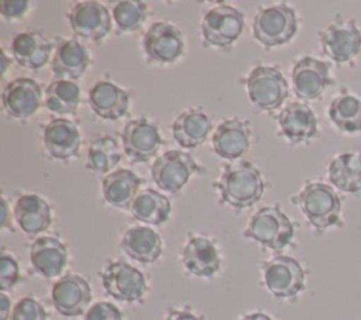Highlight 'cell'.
<instances>
[{
  "instance_id": "52a82bcc",
  "label": "cell",
  "mask_w": 361,
  "mask_h": 320,
  "mask_svg": "<svg viewBox=\"0 0 361 320\" xmlns=\"http://www.w3.org/2000/svg\"><path fill=\"white\" fill-rule=\"evenodd\" d=\"M245 85L251 103L265 111L281 107L288 97V83L281 70L274 66H255Z\"/></svg>"
},
{
  "instance_id": "e575fe53",
  "label": "cell",
  "mask_w": 361,
  "mask_h": 320,
  "mask_svg": "<svg viewBox=\"0 0 361 320\" xmlns=\"http://www.w3.org/2000/svg\"><path fill=\"white\" fill-rule=\"evenodd\" d=\"M10 320H48V313L38 300L25 296L14 304Z\"/></svg>"
},
{
  "instance_id": "603a6c76",
  "label": "cell",
  "mask_w": 361,
  "mask_h": 320,
  "mask_svg": "<svg viewBox=\"0 0 361 320\" xmlns=\"http://www.w3.org/2000/svg\"><path fill=\"white\" fill-rule=\"evenodd\" d=\"M87 101L93 113L104 120H118L128 110V94L117 85L102 80L89 90Z\"/></svg>"
},
{
  "instance_id": "cb8c5ba5",
  "label": "cell",
  "mask_w": 361,
  "mask_h": 320,
  "mask_svg": "<svg viewBox=\"0 0 361 320\" xmlns=\"http://www.w3.org/2000/svg\"><path fill=\"white\" fill-rule=\"evenodd\" d=\"M120 250L131 259L152 264L162 254L161 237L149 227H130L120 240Z\"/></svg>"
},
{
  "instance_id": "8fae6325",
  "label": "cell",
  "mask_w": 361,
  "mask_h": 320,
  "mask_svg": "<svg viewBox=\"0 0 361 320\" xmlns=\"http://www.w3.org/2000/svg\"><path fill=\"white\" fill-rule=\"evenodd\" d=\"M121 142L131 162H147L157 155L162 141L158 127L152 121L140 117L126 124Z\"/></svg>"
},
{
  "instance_id": "3957f363",
  "label": "cell",
  "mask_w": 361,
  "mask_h": 320,
  "mask_svg": "<svg viewBox=\"0 0 361 320\" xmlns=\"http://www.w3.org/2000/svg\"><path fill=\"white\" fill-rule=\"evenodd\" d=\"M293 231L290 219L278 206H265L251 217L243 235L265 248L279 251L290 244Z\"/></svg>"
},
{
  "instance_id": "4316f807",
  "label": "cell",
  "mask_w": 361,
  "mask_h": 320,
  "mask_svg": "<svg viewBox=\"0 0 361 320\" xmlns=\"http://www.w3.org/2000/svg\"><path fill=\"white\" fill-rule=\"evenodd\" d=\"M141 179L130 169H117L104 176L102 192L104 200L124 210H130L133 200L138 195Z\"/></svg>"
},
{
  "instance_id": "6da1fadb",
  "label": "cell",
  "mask_w": 361,
  "mask_h": 320,
  "mask_svg": "<svg viewBox=\"0 0 361 320\" xmlns=\"http://www.w3.org/2000/svg\"><path fill=\"white\" fill-rule=\"evenodd\" d=\"M223 203L234 209H245L255 204L264 193V180L259 171L248 161L230 164L216 183Z\"/></svg>"
},
{
  "instance_id": "9c48e42d",
  "label": "cell",
  "mask_w": 361,
  "mask_h": 320,
  "mask_svg": "<svg viewBox=\"0 0 361 320\" xmlns=\"http://www.w3.org/2000/svg\"><path fill=\"white\" fill-rule=\"evenodd\" d=\"M100 279L106 293L120 302H138L147 292L144 275L123 261L107 264L100 273Z\"/></svg>"
},
{
  "instance_id": "e0dca14e",
  "label": "cell",
  "mask_w": 361,
  "mask_h": 320,
  "mask_svg": "<svg viewBox=\"0 0 361 320\" xmlns=\"http://www.w3.org/2000/svg\"><path fill=\"white\" fill-rule=\"evenodd\" d=\"M42 141L47 152L59 161H66L78 155L80 148V133L78 127L66 118H54L44 128Z\"/></svg>"
},
{
  "instance_id": "484cf974",
  "label": "cell",
  "mask_w": 361,
  "mask_h": 320,
  "mask_svg": "<svg viewBox=\"0 0 361 320\" xmlns=\"http://www.w3.org/2000/svg\"><path fill=\"white\" fill-rule=\"evenodd\" d=\"M14 217L18 227L31 237L48 230L52 221L49 204L37 195L20 196L14 206Z\"/></svg>"
},
{
  "instance_id": "ab89813d",
  "label": "cell",
  "mask_w": 361,
  "mask_h": 320,
  "mask_svg": "<svg viewBox=\"0 0 361 320\" xmlns=\"http://www.w3.org/2000/svg\"><path fill=\"white\" fill-rule=\"evenodd\" d=\"M11 316V302L8 296L1 292L0 293V320H7Z\"/></svg>"
},
{
  "instance_id": "7c38bea8",
  "label": "cell",
  "mask_w": 361,
  "mask_h": 320,
  "mask_svg": "<svg viewBox=\"0 0 361 320\" xmlns=\"http://www.w3.org/2000/svg\"><path fill=\"white\" fill-rule=\"evenodd\" d=\"M51 299L59 314L78 317L86 312L92 300V289L80 275L66 273L54 283Z\"/></svg>"
},
{
  "instance_id": "4fadbf2b",
  "label": "cell",
  "mask_w": 361,
  "mask_h": 320,
  "mask_svg": "<svg viewBox=\"0 0 361 320\" xmlns=\"http://www.w3.org/2000/svg\"><path fill=\"white\" fill-rule=\"evenodd\" d=\"M292 85L296 96L303 100H314L333 85L327 62L313 56L300 58L292 69Z\"/></svg>"
},
{
  "instance_id": "f546056e",
  "label": "cell",
  "mask_w": 361,
  "mask_h": 320,
  "mask_svg": "<svg viewBox=\"0 0 361 320\" xmlns=\"http://www.w3.org/2000/svg\"><path fill=\"white\" fill-rule=\"evenodd\" d=\"M130 211L138 221L159 226L171 214V202L165 195L154 189H144L133 200Z\"/></svg>"
},
{
  "instance_id": "2e32d148",
  "label": "cell",
  "mask_w": 361,
  "mask_h": 320,
  "mask_svg": "<svg viewBox=\"0 0 361 320\" xmlns=\"http://www.w3.org/2000/svg\"><path fill=\"white\" fill-rule=\"evenodd\" d=\"M42 92L38 82L30 78H18L10 82L3 90V107L14 118H28L41 106Z\"/></svg>"
},
{
  "instance_id": "7a4b0ae2",
  "label": "cell",
  "mask_w": 361,
  "mask_h": 320,
  "mask_svg": "<svg viewBox=\"0 0 361 320\" xmlns=\"http://www.w3.org/2000/svg\"><path fill=\"white\" fill-rule=\"evenodd\" d=\"M290 202L300 209L316 230L341 226V199L330 185L310 182L296 196H292Z\"/></svg>"
},
{
  "instance_id": "44dd1931",
  "label": "cell",
  "mask_w": 361,
  "mask_h": 320,
  "mask_svg": "<svg viewBox=\"0 0 361 320\" xmlns=\"http://www.w3.org/2000/svg\"><path fill=\"white\" fill-rule=\"evenodd\" d=\"M182 264L189 273L210 278L220 269V257L216 245L209 238L195 235L183 247Z\"/></svg>"
},
{
  "instance_id": "8d00e7d4",
  "label": "cell",
  "mask_w": 361,
  "mask_h": 320,
  "mask_svg": "<svg viewBox=\"0 0 361 320\" xmlns=\"http://www.w3.org/2000/svg\"><path fill=\"white\" fill-rule=\"evenodd\" d=\"M83 320H123V313L113 303L96 302L86 310Z\"/></svg>"
},
{
  "instance_id": "f35d334b",
  "label": "cell",
  "mask_w": 361,
  "mask_h": 320,
  "mask_svg": "<svg viewBox=\"0 0 361 320\" xmlns=\"http://www.w3.org/2000/svg\"><path fill=\"white\" fill-rule=\"evenodd\" d=\"M164 320H200L190 309H172L168 312V314L164 317Z\"/></svg>"
},
{
  "instance_id": "1f68e13d",
  "label": "cell",
  "mask_w": 361,
  "mask_h": 320,
  "mask_svg": "<svg viewBox=\"0 0 361 320\" xmlns=\"http://www.w3.org/2000/svg\"><path fill=\"white\" fill-rule=\"evenodd\" d=\"M80 101V89L72 80H54L47 87L45 104L56 114H76Z\"/></svg>"
},
{
  "instance_id": "d4e9b609",
  "label": "cell",
  "mask_w": 361,
  "mask_h": 320,
  "mask_svg": "<svg viewBox=\"0 0 361 320\" xmlns=\"http://www.w3.org/2000/svg\"><path fill=\"white\" fill-rule=\"evenodd\" d=\"M11 52L17 63L27 69L42 68L51 56L52 44L38 31H27L14 37Z\"/></svg>"
},
{
  "instance_id": "ac0fdd59",
  "label": "cell",
  "mask_w": 361,
  "mask_h": 320,
  "mask_svg": "<svg viewBox=\"0 0 361 320\" xmlns=\"http://www.w3.org/2000/svg\"><path fill=\"white\" fill-rule=\"evenodd\" d=\"M30 261L34 271L44 278H55L62 273L68 262L65 244L55 237H38L30 247Z\"/></svg>"
},
{
  "instance_id": "7bdbcfd3",
  "label": "cell",
  "mask_w": 361,
  "mask_h": 320,
  "mask_svg": "<svg viewBox=\"0 0 361 320\" xmlns=\"http://www.w3.org/2000/svg\"><path fill=\"white\" fill-rule=\"evenodd\" d=\"M1 55H3V65H1L3 68H1V72L4 73V70H6V65H7V63H6V55H4V52H3Z\"/></svg>"
},
{
  "instance_id": "b9f144b4",
  "label": "cell",
  "mask_w": 361,
  "mask_h": 320,
  "mask_svg": "<svg viewBox=\"0 0 361 320\" xmlns=\"http://www.w3.org/2000/svg\"><path fill=\"white\" fill-rule=\"evenodd\" d=\"M240 320H274V319L262 312H254V313H248V314L243 316Z\"/></svg>"
},
{
  "instance_id": "83f0119b",
  "label": "cell",
  "mask_w": 361,
  "mask_h": 320,
  "mask_svg": "<svg viewBox=\"0 0 361 320\" xmlns=\"http://www.w3.org/2000/svg\"><path fill=\"white\" fill-rule=\"evenodd\" d=\"M210 130L212 123L207 114L197 109H189L180 113L172 124V134L175 141L188 149L203 144Z\"/></svg>"
},
{
  "instance_id": "836d02e7",
  "label": "cell",
  "mask_w": 361,
  "mask_h": 320,
  "mask_svg": "<svg viewBox=\"0 0 361 320\" xmlns=\"http://www.w3.org/2000/svg\"><path fill=\"white\" fill-rule=\"evenodd\" d=\"M148 14V7L140 0H124L118 1L113 7V18L121 31L138 30L145 21Z\"/></svg>"
},
{
  "instance_id": "60d3db41",
  "label": "cell",
  "mask_w": 361,
  "mask_h": 320,
  "mask_svg": "<svg viewBox=\"0 0 361 320\" xmlns=\"http://www.w3.org/2000/svg\"><path fill=\"white\" fill-rule=\"evenodd\" d=\"M0 226L1 228H10L13 230V226L10 224V220H8V204H7V200L6 197H1V219H0Z\"/></svg>"
},
{
  "instance_id": "4dcf8cb0",
  "label": "cell",
  "mask_w": 361,
  "mask_h": 320,
  "mask_svg": "<svg viewBox=\"0 0 361 320\" xmlns=\"http://www.w3.org/2000/svg\"><path fill=\"white\" fill-rule=\"evenodd\" d=\"M331 123L343 133L354 134L361 131V100L347 92L337 94L329 106Z\"/></svg>"
},
{
  "instance_id": "f1b7e54d",
  "label": "cell",
  "mask_w": 361,
  "mask_h": 320,
  "mask_svg": "<svg viewBox=\"0 0 361 320\" xmlns=\"http://www.w3.org/2000/svg\"><path fill=\"white\" fill-rule=\"evenodd\" d=\"M330 183L344 193L361 192V152L338 154L327 166Z\"/></svg>"
},
{
  "instance_id": "30bf717a",
  "label": "cell",
  "mask_w": 361,
  "mask_h": 320,
  "mask_svg": "<svg viewBox=\"0 0 361 320\" xmlns=\"http://www.w3.org/2000/svg\"><path fill=\"white\" fill-rule=\"evenodd\" d=\"M200 171L189 154L172 149L155 159L151 166V176L159 189L175 193L186 185L190 176Z\"/></svg>"
},
{
  "instance_id": "9a60e30c",
  "label": "cell",
  "mask_w": 361,
  "mask_h": 320,
  "mask_svg": "<svg viewBox=\"0 0 361 320\" xmlns=\"http://www.w3.org/2000/svg\"><path fill=\"white\" fill-rule=\"evenodd\" d=\"M142 47L149 59L158 63H172L183 54V37L175 25L159 21L148 28Z\"/></svg>"
},
{
  "instance_id": "7402d4cb",
  "label": "cell",
  "mask_w": 361,
  "mask_h": 320,
  "mask_svg": "<svg viewBox=\"0 0 361 320\" xmlns=\"http://www.w3.org/2000/svg\"><path fill=\"white\" fill-rule=\"evenodd\" d=\"M89 65L86 48L76 39L59 38L52 58V72L58 80L79 79Z\"/></svg>"
},
{
  "instance_id": "277c9868",
  "label": "cell",
  "mask_w": 361,
  "mask_h": 320,
  "mask_svg": "<svg viewBox=\"0 0 361 320\" xmlns=\"http://www.w3.org/2000/svg\"><path fill=\"white\" fill-rule=\"evenodd\" d=\"M296 31V13L286 4L261 8L252 21L254 38L267 48L288 44L295 37Z\"/></svg>"
},
{
  "instance_id": "d590c367",
  "label": "cell",
  "mask_w": 361,
  "mask_h": 320,
  "mask_svg": "<svg viewBox=\"0 0 361 320\" xmlns=\"http://www.w3.org/2000/svg\"><path fill=\"white\" fill-rule=\"evenodd\" d=\"M18 279H20V269H18V264H17L16 258L3 250L1 257H0V288H1V292L11 290L16 286V283L18 282Z\"/></svg>"
},
{
  "instance_id": "d6a6232c",
  "label": "cell",
  "mask_w": 361,
  "mask_h": 320,
  "mask_svg": "<svg viewBox=\"0 0 361 320\" xmlns=\"http://www.w3.org/2000/svg\"><path fill=\"white\" fill-rule=\"evenodd\" d=\"M120 162V149L111 137H99L92 141L87 151L86 166L97 173L111 171Z\"/></svg>"
},
{
  "instance_id": "d6986e66",
  "label": "cell",
  "mask_w": 361,
  "mask_h": 320,
  "mask_svg": "<svg viewBox=\"0 0 361 320\" xmlns=\"http://www.w3.org/2000/svg\"><path fill=\"white\" fill-rule=\"evenodd\" d=\"M251 144V133L248 124L238 120L230 118L224 120L216 128L212 147L214 152L223 159H237L244 155Z\"/></svg>"
},
{
  "instance_id": "8992f818",
  "label": "cell",
  "mask_w": 361,
  "mask_h": 320,
  "mask_svg": "<svg viewBox=\"0 0 361 320\" xmlns=\"http://www.w3.org/2000/svg\"><path fill=\"white\" fill-rule=\"evenodd\" d=\"M322 52L336 63L351 62L361 51V30L353 18H338L319 31Z\"/></svg>"
},
{
  "instance_id": "74e56055",
  "label": "cell",
  "mask_w": 361,
  "mask_h": 320,
  "mask_svg": "<svg viewBox=\"0 0 361 320\" xmlns=\"http://www.w3.org/2000/svg\"><path fill=\"white\" fill-rule=\"evenodd\" d=\"M28 6L27 0H3L0 1V13L6 20L18 18L25 14Z\"/></svg>"
},
{
  "instance_id": "ffe728a7",
  "label": "cell",
  "mask_w": 361,
  "mask_h": 320,
  "mask_svg": "<svg viewBox=\"0 0 361 320\" xmlns=\"http://www.w3.org/2000/svg\"><path fill=\"white\" fill-rule=\"evenodd\" d=\"M278 125L286 140L293 144L306 142L317 135V118L305 103H289L279 113Z\"/></svg>"
},
{
  "instance_id": "5bb4252c",
  "label": "cell",
  "mask_w": 361,
  "mask_h": 320,
  "mask_svg": "<svg viewBox=\"0 0 361 320\" xmlns=\"http://www.w3.org/2000/svg\"><path fill=\"white\" fill-rule=\"evenodd\" d=\"M72 31L89 41L103 39L111 30L109 10L99 1H79L68 14Z\"/></svg>"
},
{
  "instance_id": "5b68a950",
  "label": "cell",
  "mask_w": 361,
  "mask_h": 320,
  "mask_svg": "<svg viewBox=\"0 0 361 320\" xmlns=\"http://www.w3.org/2000/svg\"><path fill=\"white\" fill-rule=\"evenodd\" d=\"M264 285L278 299H293L305 289V271L292 257L279 255L261 264Z\"/></svg>"
},
{
  "instance_id": "ba28073f",
  "label": "cell",
  "mask_w": 361,
  "mask_h": 320,
  "mask_svg": "<svg viewBox=\"0 0 361 320\" xmlns=\"http://www.w3.org/2000/svg\"><path fill=\"white\" fill-rule=\"evenodd\" d=\"M200 28L207 45L226 48L241 35L244 30V16L228 4H219L203 16Z\"/></svg>"
}]
</instances>
